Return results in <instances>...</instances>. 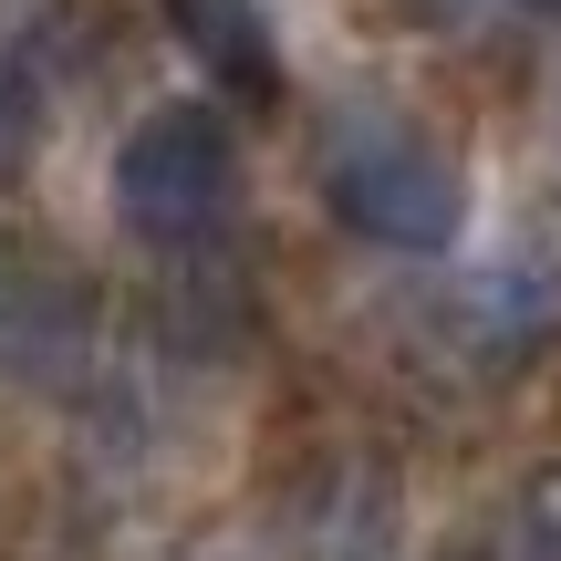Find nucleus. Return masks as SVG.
I'll return each mask as SVG.
<instances>
[{
  "mask_svg": "<svg viewBox=\"0 0 561 561\" xmlns=\"http://www.w3.org/2000/svg\"><path fill=\"white\" fill-rule=\"evenodd\" d=\"M322 198H333V219L354 229V240L396 250V261H437V250L458 240V219H468L458 167H447L396 104H385V115L354 104V115L322 125Z\"/></svg>",
  "mask_w": 561,
  "mask_h": 561,
  "instance_id": "nucleus-1",
  "label": "nucleus"
},
{
  "mask_svg": "<svg viewBox=\"0 0 561 561\" xmlns=\"http://www.w3.org/2000/svg\"><path fill=\"white\" fill-rule=\"evenodd\" d=\"M53 312H62V291L0 250V364H42L53 354Z\"/></svg>",
  "mask_w": 561,
  "mask_h": 561,
  "instance_id": "nucleus-4",
  "label": "nucleus"
},
{
  "mask_svg": "<svg viewBox=\"0 0 561 561\" xmlns=\"http://www.w3.org/2000/svg\"><path fill=\"white\" fill-rule=\"evenodd\" d=\"M32 115H42V94H32V73H21L11 53H0V167L32 146Z\"/></svg>",
  "mask_w": 561,
  "mask_h": 561,
  "instance_id": "nucleus-5",
  "label": "nucleus"
},
{
  "mask_svg": "<svg viewBox=\"0 0 561 561\" xmlns=\"http://www.w3.org/2000/svg\"><path fill=\"white\" fill-rule=\"evenodd\" d=\"M229 198H240V146H229V125L208 115V104H157V115L115 146V208H125V229L157 240V250L208 240V229L229 219Z\"/></svg>",
  "mask_w": 561,
  "mask_h": 561,
  "instance_id": "nucleus-2",
  "label": "nucleus"
},
{
  "mask_svg": "<svg viewBox=\"0 0 561 561\" xmlns=\"http://www.w3.org/2000/svg\"><path fill=\"white\" fill-rule=\"evenodd\" d=\"M157 11H167V32L219 73V94H240V104H271L280 94V53H271L261 0H157Z\"/></svg>",
  "mask_w": 561,
  "mask_h": 561,
  "instance_id": "nucleus-3",
  "label": "nucleus"
}]
</instances>
